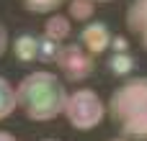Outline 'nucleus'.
<instances>
[{
    "label": "nucleus",
    "mask_w": 147,
    "mask_h": 141,
    "mask_svg": "<svg viewBox=\"0 0 147 141\" xmlns=\"http://www.w3.org/2000/svg\"><path fill=\"white\" fill-rule=\"evenodd\" d=\"M67 0H18V5L23 8V10H28V13H54V10H59L62 5H65Z\"/></svg>",
    "instance_id": "11"
},
{
    "label": "nucleus",
    "mask_w": 147,
    "mask_h": 141,
    "mask_svg": "<svg viewBox=\"0 0 147 141\" xmlns=\"http://www.w3.org/2000/svg\"><path fill=\"white\" fill-rule=\"evenodd\" d=\"M57 69L67 82H83L96 72V59L88 54L80 44H59V51L54 57Z\"/></svg>",
    "instance_id": "4"
},
{
    "label": "nucleus",
    "mask_w": 147,
    "mask_h": 141,
    "mask_svg": "<svg viewBox=\"0 0 147 141\" xmlns=\"http://www.w3.org/2000/svg\"><path fill=\"white\" fill-rule=\"evenodd\" d=\"M70 18L67 15H62V13H57V15H49L47 18V23H44V33L49 36V39H54V41H65L67 36H70Z\"/></svg>",
    "instance_id": "9"
},
{
    "label": "nucleus",
    "mask_w": 147,
    "mask_h": 141,
    "mask_svg": "<svg viewBox=\"0 0 147 141\" xmlns=\"http://www.w3.org/2000/svg\"><path fill=\"white\" fill-rule=\"evenodd\" d=\"M0 141H18L13 134H8V131H0Z\"/></svg>",
    "instance_id": "15"
},
{
    "label": "nucleus",
    "mask_w": 147,
    "mask_h": 141,
    "mask_svg": "<svg viewBox=\"0 0 147 141\" xmlns=\"http://www.w3.org/2000/svg\"><path fill=\"white\" fill-rule=\"evenodd\" d=\"M111 39H114V36H111L109 26L101 23V21H90V23H85L83 31H80V46H83L88 54H93V57L106 54L109 46H111Z\"/></svg>",
    "instance_id": "5"
},
{
    "label": "nucleus",
    "mask_w": 147,
    "mask_h": 141,
    "mask_svg": "<svg viewBox=\"0 0 147 141\" xmlns=\"http://www.w3.org/2000/svg\"><path fill=\"white\" fill-rule=\"evenodd\" d=\"M44 141H57V139H44Z\"/></svg>",
    "instance_id": "18"
},
{
    "label": "nucleus",
    "mask_w": 147,
    "mask_h": 141,
    "mask_svg": "<svg viewBox=\"0 0 147 141\" xmlns=\"http://www.w3.org/2000/svg\"><path fill=\"white\" fill-rule=\"evenodd\" d=\"M111 141H129V139H124V136H121V139H111Z\"/></svg>",
    "instance_id": "16"
},
{
    "label": "nucleus",
    "mask_w": 147,
    "mask_h": 141,
    "mask_svg": "<svg viewBox=\"0 0 147 141\" xmlns=\"http://www.w3.org/2000/svg\"><path fill=\"white\" fill-rule=\"evenodd\" d=\"M16 108H18L16 105V90H13V85L5 77H0V121H5L8 116H13Z\"/></svg>",
    "instance_id": "10"
},
{
    "label": "nucleus",
    "mask_w": 147,
    "mask_h": 141,
    "mask_svg": "<svg viewBox=\"0 0 147 141\" xmlns=\"http://www.w3.org/2000/svg\"><path fill=\"white\" fill-rule=\"evenodd\" d=\"M116 131L129 141H147V77H129L121 82L106 105Z\"/></svg>",
    "instance_id": "2"
},
{
    "label": "nucleus",
    "mask_w": 147,
    "mask_h": 141,
    "mask_svg": "<svg viewBox=\"0 0 147 141\" xmlns=\"http://www.w3.org/2000/svg\"><path fill=\"white\" fill-rule=\"evenodd\" d=\"M5 49H8V28L0 23V57L5 54Z\"/></svg>",
    "instance_id": "14"
},
{
    "label": "nucleus",
    "mask_w": 147,
    "mask_h": 141,
    "mask_svg": "<svg viewBox=\"0 0 147 141\" xmlns=\"http://www.w3.org/2000/svg\"><path fill=\"white\" fill-rule=\"evenodd\" d=\"M96 13V3L93 0H70V21H83L88 23Z\"/></svg>",
    "instance_id": "12"
},
{
    "label": "nucleus",
    "mask_w": 147,
    "mask_h": 141,
    "mask_svg": "<svg viewBox=\"0 0 147 141\" xmlns=\"http://www.w3.org/2000/svg\"><path fill=\"white\" fill-rule=\"evenodd\" d=\"M124 23H127V31L140 41V46L147 51V0H132L127 5Z\"/></svg>",
    "instance_id": "6"
},
{
    "label": "nucleus",
    "mask_w": 147,
    "mask_h": 141,
    "mask_svg": "<svg viewBox=\"0 0 147 141\" xmlns=\"http://www.w3.org/2000/svg\"><path fill=\"white\" fill-rule=\"evenodd\" d=\"M57 51H59V41L49 39L47 33H44V36H39V62H44V64L54 62Z\"/></svg>",
    "instance_id": "13"
},
{
    "label": "nucleus",
    "mask_w": 147,
    "mask_h": 141,
    "mask_svg": "<svg viewBox=\"0 0 147 141\" xmlns=\"http://www.w3.org/2000/svg\"><path fill=\"white\" fill-rule=\"evenodd\" d=\"M93 3H111V0H93Z\"/></svg>",
    "instance_id": "17"
},
{
    "label": "nucleus",
    "mask_w": 147,
    "mask_h": 141,
    "mask_svg": "<svg viewBox=\"0 0 147 141\" xmlns=\"http://www.w3.org/2000/svg\"><path fill=\"white\" fill-rule=\"evenodd\" d=\"M62 113H65V118H67V123L72 128L90 131V128H96L106 118V105H103V100H101V95L96 90L83 87V90L67 95Z\"/></svg>",
    "instance_id": "3"
},
{
    "label": "nucleus",
    "mask_w": 147,
    "mask_h": 141,
    "mask_svg": "<svg viewBox=\"0 0 147 141\" xmlns=\"http://www.w3.org/2000/svg\"><path fill=\"white\" fill-rule=\"evenodd\" d=\"M13 54L21 64H28V62H39V36L34 33H21L16 36L13 41Z\"/></svg>",
    "instance_id": "7"
},
{
    "label": "nucleus",
    "mask_w": 147,
    "mask_h": 141,
    "mask_svg": "<svg viewBox=\"0 0 147 141\" xmlns=\"http://www.w3.org/2000/svg\"><path fill=\"white\" fill-rule=\"evenodd\" d=\"M109 69L116 74V77H127L137 69V59L132 57L129 49H111L109 54Z\"/></svg>",
    "instance_id": "8"
},
{
    "label": "nucleus",
    "mask_w": 147,
    "mask_h": 141,
    "mask_svg": "<svg viewBox=\"0 0 147 141\" xmlns=\"http://www.w3.org/2000/svg\"><path fill=\"white\" fill-rule=\"evenodd\" d=\"M65 100H67V90H65L62 80L44 69L26 74L16 87V105L34 123L54 121L62 113Z\"/></svg>",
    "instance_id": "1"
}]
</instances>
